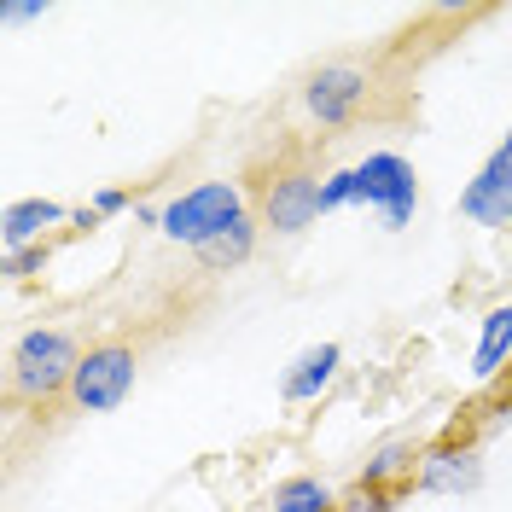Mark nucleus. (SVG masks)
Returning a JSON list of instances; mask_svg holds the SVG:
<instances>
[{"label":"nucleus","instance_id":"nucleus-21","mask_svg":"<svg viewBox=\"0 0 512 512\" xmlns=\"http://www.w3.org/2000/svg\"><path fill=\"white\" fill-rule=\"evenodd\" d=\"M495 402H501V408H507V414H512V367H507V373H501V384H495Z\"/></svg>","mask_w":512,"mask_h":512},{"label":"nucleus","instance_id":"nucleus-1","mask_svg":"<svg viewBox=\"0 0 512 512\" xmlns=\"http://www.w3.org/2000/svg\"><path fill=\"white\" fill-rule=\"evenodd\" d=\"M82 338L64 326H30L6 350V396L12 408H53L70 396V379L82 367Z\"/></svg>","mask_w":512,"mask_h":512},{"label":"nucleus","instance_id":"nucleus-14","mask_svg":"<svg viewBox=\"0 0 512 512\" xmlns=\"http://www.w3.org/2000/svg\"><path fill=\"white\" fill-rule=\"evenodd\" d=\"M256 245H262V222H256V210L245 216V222H233L222 233V239H210L204 251H198V262L210 268V274H233V268H245L256 256Z\"/></svg>","mask_w":512,"mask_h":512},{"label":"nucleus","instance_id":"nucleus-3","mask_svg":"<svg viewBox=\"0 0 512 512\" xmlns=\"http://www.w3.org/2000/svg\"><path fill=\"white\" fill-rule=\"evenodd\" d=\"M320 181H326V169L315 163L291 158V163H274L251 192V210L262 233H280V239H297L303 227L320 222Z\"/></svg>","mask_w":512,"mask_h":512},{"label":"nucleus","instance_id":"nucleus-2","mask_svg":"<svg viewBox=\"0 0 512 512\" xmlns=\"http://www.w3.org/2000/svg\"><path fill=\"white\" fill-rule=\"evenodd\" d=\"M251 216V192L245 181H192L181 187L175 198H163V222L158 233L169 245H181V251H204L210 239H222L233 222H245Z\"/></svg>","mask_w":512,"mask_h":512},{"label":"nucleus","instance_id":"nucleus-15","mask_svg":"<svg viewBox=\"0 0 512 512\" xmlns=\"http://www.w3.org/2000/svg\"><path fill=\"white\" fill-rule=\"evenodd\" d=\"M402 489H367V483H350L344 489V501H338V512H402Z\"/></svg>","mask_w":512,"mask_h":512},{"label":"nucleus","instance_id":"nucleus-20","mask_svg":"<svg viewBox=\"0 0 512 512\" xmlns=\"http://www.w3.org/2000/svg\"><path fill=\"white\" fill-rule=\"evenodd\" d=\"M94 227H99L94 204H76V210H70V233H94Z\"/></svg>","mask_w":512,"mask_h":512},{"label":"nucleus","instance_id":"nucleus-12","mask_svg":"<svg viewBox=\"0 0 512 512\" xmlns=\"http://www.w3.org/2000/svg\"><path fill=\"white\" fill-rule=\"evenodd\" d=\"M512 367V297L489 303L478 320V344H472V384L495 390L501 373Z\"/></svg>","mask_w":512,"mask_h":512},{"label":"nucleus","instance_id":"nucleus-22","mask_svg":"<svg viewBox=\"0 0 512 512\" xmlns=\"http://www.w3.org/2000/svg\"><path fill=\"white\" fill-rule=\"evenodd\" d=\"M507 146H512V128H507Z\"/></svg>","mask_w":512,"mask_h":512},{"label":"nucleus","instance_id":"nucleus-4","mask_svg":"<svg viewBox=\"0 0 512 512\" xmlns=\"http://www.w3.org/2000/svg\"><path fill=\"white\" fill-rule=\"evenodd\" d=\"M297 105L303 117L320 128V134H344L350 123H361V111L373 105V70L355 59H326L303 76L297 88Z\"/></svg>","mask_w":512,"mask_h":512},{"label":"nucleus","instance_id":"nucleus-7","mask_svg":"<svg viewBox=\"0 0 512 512\" xmlns=\"http://www.w3.org/2000/svg\"><path fill=\"white\" fill-rule=\"evenodd\" d=\"M355 210H373L384 233H402L419 210V175L402 152H367L355 163Z\"/></svg>","mask_w":512,"mask_h":512},{"label":"nucleus","instance_id":"nucleus-19","mask_svg":"<svg viewBox=\"0 0 512 512\" xmlns=\"http://www.w3.org/2000/svg\"><path fill=\"white\" fill-rule=\"evenodd\" d=\"M47 12H53V0H6V6H0L6 24H35V18H47Z\"/></svg>","mask_w":512,"mask_h":512},{"label":"nucleus","instance_id":"nucleus-17","mask_svg":"<svg viewBox=\"0 0 512 512\" xmlns=\"http://www.w3.org/2000/svg\"><path fill=\"white\" fill-rule=\"evenodd\" d=\"M47 256H53V245H24V251H6V280H12V286L35 280V274L47 268Z\"/></svg>","mask_w":512,"mask_h":512},{"label":"nucleus","instance_id":"nucleus-10","mask_svg":"<svg viewBox=\"0 0 512 512\" xmlns=\"http://www.w3.org/2000/svg\"><path fill=\"white\" fill-rule=\"evenodd\" d=\"M425 443H419L414 431H396V437H384V443L367 448V460L355 466V483H367V489H414V466Z\"/></svg>","mask_w":512,"mask_h":512},{"label":"nucleus","instance_id":"nucleus-13","mask_svg":"<svg viewBox=\"0 0 512 512\" xmlns=\"http://www.w3.org/2000/svg\"><path fill=\"white\" fill-rule=\"evenodd\" d=\"M338 501H344L338 483H326L320 472H291L262 495V512H338Z\"/></svg>","mask_w":512,"mask_h":512},{"label":"nucleus","instance_id":"nucleus-11","mask_svg":"<svg viewBox=\"0 0 512 512\" xmlns=\"http://www.w3.org/2000/svg\"><path fill=\"white\" fill-rule=\"evenodd\" d=\"M59 227H70V210H64L59 198H12L6 216H0V245H6V251L53 245Z\"/></svg>","mask_w":512,"mask_h":512},{"label":"nucleus","instance_id":"nucleus-8","mask_svg":"<svg viewBox=\"0 0 512 512\" xmlns=\"http://www.w3.org/2000/svg\"><path fill=\"white\" fill-rule=\"evenodd\" d=\"M460 216L472 227H489V233H507L512 227V146L507 140H501V146L478 163V175L460 187Z\"/></svg>","mask_w":512,"mask_h":512},{"label":"nucleus","instance_id":"nucleus-9","mask_svg":"<svg viewBox=\"0 0 512 512\" xmlns=\"http://www.w3.org/2000/svg\"><path fill=\"white\" fill-rule=\"evenodd\" d=\"M338 379H344V344L326 338V344H309V350L280 373V396H286L291 408H309V402H320Z\"/></svg>","mask_w":512,"mask_h":512},{"label":"nucleus","instance_id":"nucleus-6","mask_svg":"<svg viewBox=\"0 0 512 512\" xmlns=\"http://www.w3.org/2000/svg\"><path fill=\"white\" fill-rule=\"evenodd\" d=\"M483 431L472 419L448 425L443 437H431L414 466V489L408 495H478L483 489Z\"/></svg>","mask_w":512,"mask_h":512},{"label":"nucleus","instance_id":"nucleus-5","mask_svg":"<svg viewBox=\"0 0 512 512\" xmlns=\"http://www.w3.org/2000/svg\"><path fill=\"white\" fill-rule=\"evenodd\" d=\"M134 373H140V350L128 338H94L82 350V367L70 379L64 408L70 414H117L134 396Z\"/></svg>","mask_w":512,"mask_h":512},{"label":"nucleus","instance_id":"nucleus-16","mask_svg":"<svg viewBox=\"0 0 512 512\" xmlns=\"http://www.w3.org/2000/svg\"><path fill=\"white\" fill-rule=\"evenodd\" d=\"M332 210H355V163L326 169V181H320V216H332Z\"/></svg>","mask_w":512,"mask_h":512},{"label":"nucleus","instance_id":"nucleus-18","mask_svg":"<svg viewBox=\"0 0 512 512\" xmlns=\"http://www.w3.org/2000/svg\"><path fill=\"white\" fill-rule=\"evenodd\" d=\"M88 204H94V216L105 222V216H123L128 204H134V192H128V187H99Z\"/></svg>","mask_w":512,"mask_h":512}]
</instances>
